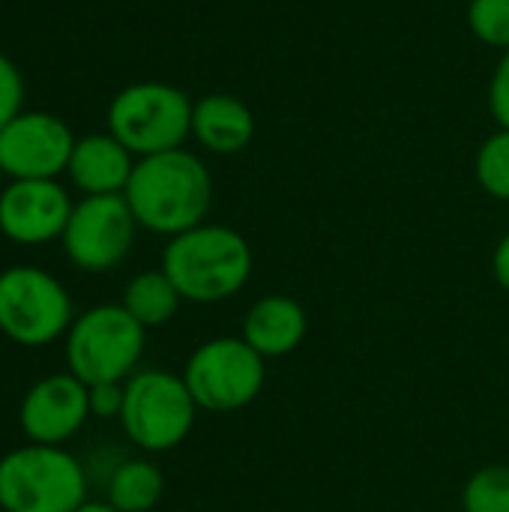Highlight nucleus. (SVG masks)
<instances>
[{
	"mask_svg": "<svg viewBox=\"0 0 509 512\" xmlns=\"http://www.w3.org/2000/svg\"><path fill=\"white\" fill-rule=\"evenodd\" d=\"M123 198L138 228L171 240L204 225L213 204V174L195 153L177 147L138 159Z\"/></svg>",
	"mask_w": 509,
	"mask_h": 512,
	"instance_id": "obj_1",
	"label": "nucleus"
},
{
	"mask_svg": "<svg viewBox=\"0 0 509 512\" xmlns=\"http://www.w3.org/2000/svg\"><path fill=\"white\" fill-rule=\"evenodd\" d=\"M162 270L183 303L213 306L237 297L249 285L255 255L237 228L204 222L165 243Z\"/></svg>",
	"mask_w": 509,
	"mask_h": 512,
	"instance_id": "obj_2",
	"label": "nucleus"
},
{
	"mask_svg": "<svg viewBox=\"0 0 509 512\" xmlns=\"http://www.w3.org/2000/svg\"><path fill=\"white\" fill-rule=\"evenodd\" d=\"M144 348L147 330L120 303H99L75 315L63 336L66 372L87 387L129 381L141 366Z\"/></svg>",
	"mask_w": 509,
	"mask_h": 512,
	"instance_id": "obj_3",
	"label": "nucleus"
},
{
	"mask_svg": "<svg viewBox=\"0 0 509 512\" xmlns=\"http://www.w3.org/2000/svg\"><path fill=\"white\" fill-rule=\"evenodd\" d=\"M87 465L66 447L24 444L0 456V510L75 512L87 501Z\"/></svg>",
	"mask_w": 509,
	"mask_h": 512,
	"instance_id": "obj_4",
	"label": "nucleus"
},
{
	"mask_svg": "<svg viewBox=\"0 0 509 512\" xmlns=\"http://www.w3.org/2000/svg\"><path fill=\"white\" fill-rule=\"evenodd\" d=\"M198 405L183 381L168 369H138L123 381V435L144 453L177 450L195 429Z\"/></svg>",
	"mask_w": 509,
	"mask_h": 512,
	"instance_id": "obj_5",
	"label": "nucleus"
},
{
	"mask_svg": "<svg viewBox=\"0 0 509 512\" xmlns=\"http://www.w3.org/2000/svg\"><path fill=\"white\" fill-rule=\"evenodd\" d=\"M195 102L171 84L141 81L123 87L108 108V132L138 159L183 147L192 135Z\"/></svg>",
	"mask_w": 509,
	"mask_h": 512,
	"instance_id": "obj_6",
	"label": "nucleus"
},
{
	"mask_svg": "<svg viewBox=\"0 0 509 512\" xmlns=\"http://www.w3.org/2000/svg\"><path fill=\"white\" fill-rule=\"evenodd\" d=\"M75 306L66 285L33 264L0 273V333L21 348H45L69 333Z\"/></svg>",
	"mask_w": 509,
	"mask_h": 512,
	"instance_id": "obj_7",
	"label": "nucleus"
},
{
	"mask_svg": "<svg viewBox=\"0 0 509 512\" xmlns=\"http://www.w3.org/2000/svg\"><path fill=\"white\" fill-rule=\"evenodd\" d=\"M180 375L201 411L234 414L261 396L267 360L243 336H216L189 354Z\"/></svg>",
	"mask_w": 509,
	"mask_h": 512,
	"instance_id": "obj_8",
	"label": "nucleus"
},
{
	"mask_svg": "<svg viewBox=\"0 0 509 512\" xmlns=\"http://www.w3.org/2000/svg\"><path fill=\"white\" fill-rule=\"evenodd\" d=\"M135 234L138 222L123 195H84V201L72 207L60 240L78 270L108 273L129 258Z\"/></svg>",
	"mask_w": 509,
	"mask_h": 512,
	"instance_id": "obj_9",
	"label": "nucleus"
},
{
	"mask_svg": "<svg viewBox=\"0 0 509 512\" xmlns=\"http://www.w3.org/2000/svg\"><path fill=\"white\" fill-rule=\"evenodd\" d=\"M75 138L54 114L30 111L0 129V171L12 180H54L69 168Z\"/></svg>",
	"mask_w": 509,
	"mask_h": 512,
	"instance_id": "obj_10",
	"label": "nucleus"
},
{
	"mask_svg": "<svg viewBox=\"0 0 509 512\" xmlns=\"http://www.w3.org/2000/svg\"><path fill=\"white\" fill-rule=\"evenodd\" d=\"M90 420V387L72 372H54L27 387L18 426L27 444L66 447Z\"/></svg>",
	"mask_w": 509,
	"mask_h": 512,
	"instance_id": "obj_11",
	"label": "nucleus"
},
{
	"mask_svg": "<svg viewBox=\"0 0 509 512\" xmlns=\"http://www.w3.org/2000/svg\"><path fill=\"white\" fill-rule=\"evenodd\" d=\"M72 207L69 192L57 180H12L0 192V234L18 246L60 240Z\"/></svg>",
	"mask_w": 509,
	"mask_h": 512,
	"instance_id": "obj_12",
	"label": "nucleus"
},
{
	"mask_svg": "<svg viewBox=\"0 0 509 512\" xmlns=\"http://www.w3.org/2000/svg\"><path fill=\"white\" fill-rule=\"evenodd\" d=\"M309 333L306 309L288 294H267L243 315V339L264 357L279 360L294 354Z\"/></svg>",
	"mask_w": 509,
	"mask_h": 512,
	"instance_id": "obj_13",
	"label": "nucleus"
},
{
	"mask_svg": "<svg viewBox=\"0 0 509 512\" xmlns=\"http://www.w3.org/2000/svg\"><path fill=\"white\" fill-rule=\"evenodd\" d=\"M135 162L111 132L87 135L75 141L66 174L84 195H123Z\"/></svg>",
	"mask_w": 509,
	"mask_h": 512,
	"instance_id": "obj_14",
	"label": "nucleus"
},
{
	"mask_svg": "<svg viewBox=\"0 0 509 512\" xmlns=\"http://www.w3.org/2000/svg\"><path fill=\"white\" fill-rule=\"evenodd\" d=\"M192 138L216 156H234L252 144L255 114L234 93H207L192 108Z\"/></svg>",
	"mask_w": 509,
	"mask_h": 512,
	"instance_id": "obj_15",
	"label": "nucleus"
},
{
	"mask_svg": "<svg viewBox=\"0 0 509 512\" xmlns=\"http://www.w3.org/2000/svg\"><path fill=\"white\" fill-rule=\"evenodd\" d=\"M180 291L174 288V282L165 276V270H141L135 273L126 288H123V300L120 306L144 327V330H156L165 327L168 321H174V315L180 312Z\"/></svg>",
	"mask_w": 509,
	"mask_h": 512,
	"instance_id": "obj_16",
	"label": "nucleus"
},
{
	"mask_svg": "<svg viewBox=\"0 0 509 512\" xmlns=\"http://www.w3.org/2000/svg\"><path fill=\"white\" fill-rule=\"evenodd\" d=\"M165 495V474L150 459H123L105 480V501L117 512H150Z\"/></svg>",
	"mask_w": 509,
	"mask_h": 512,
	"instance_id": "obj_17",
	"label": "nucleus"
},
{
	"mask_svg": "<svg viewBox=\"0 0 509 512\" xmlns=\"http://www.w3.org/2000/svg\"><path fill=\"white\" fill-rule=\"evenodd\" d=\"M474 177L489 198L509 201V129L492 132L480 144L474 159Z\"/></svg>",
	"mask_w": 509,
	"mask_h": 512,
	"instance_id": "obj_18",
	"label": "nucleus"
},
{
	"mask_svg": "<svg viewBox=\"0 0 509 512\" xmlns=\"http://www.w3.org/2000/svg\"><path fill=\"white\" fill-rule=\"evenodd\" d=\"M465 512H509V465H483L462 489Z\"/></svg>",
	"mask_w": 509,
	"mask_h": 512,
	"instance_id": "obj_19",
	"label": "nucleus"
},
{
	"mask_svg": "<svg viewBox=\"0 0 509 512\" xmlns=\"http://www.w3.org/2000/svg\"><path fill=\"white\" fill-rule=\"evenodd\" d=\"M468 27L483 45L509 51V0H471Z\"/></svg>",
	"mask_w": 509,
	"mask_h": 512,
	"instance_id": "obj_20",
	"label": "nucleus"
},
{
	"mask_svg": "<svg viewBox=\"0 0 509 512\" xmlns=\"http://www.w3.org/2000/svg\"><path fill=\"white\" fill-rule=\"evenodd\" d=\"M21 102H24V84L21 75L15 69V63L9 57L0 54V129L21 114Z\"/></svg>",
	"mask_w": 509,
	"mask_h": 512,
	"instance_id": "obj_21",
	"label": "nucleus"
},
{
	"mask_svg": "<svg viewBox=\"0 0 509 512\" xmlns=\"http://www.w3.org/2000/svg\"><path fill=\"white\" fill-rule=\"evenodd\" d=\"M489 111L498 123V129H509V51L501 54L492 84H489Z\"/></svg>",
	"mask_w": 509,
	"mask_h": 512,
	"instance_id": "obj_22",
	"label": "nucleus"
},
{
	"mask_svg": "<svg viewBox=\"0 0 509 512\" xmlns=\"http://www.w3.org/2000/svg\"><path fill=\"white\" fill-rule=\"evenodd\" d=\"M123 414V384H93L90 387V417L120 420Z\"/></svg>",
	"mask_w": 509,
	"mask_h": 512,
	"instance_id": "obj_23",
	"label": "nucleus"
},
{
	"mask_svg": "<svg viewBox=\"0 0 509 512\" xmlns=\"http://www.w3.org/2000/svg\"><path fill=\"white\" fill-rule=\"evenodd\" d=\"M492 276L504 291H509V231L498 240V246L492 252Z\"/></svg>",
	"mask_w": 509,
	"mask_h": 512,
	"instance_id": "obj_24",
	"label": "nucleus"
},
{
	"mask_svg": "<svg viewBox=\"0 0 509 512\" xmlns=\"http://www.w3.org/2000/svg\"><path fill=\"white\" fill-rule=\"evenodd\" d=\"M75 512H117V510H114L108 501H90V498H87V501H84V504H81Z\"/></svg>",
	"mask_w": 509,
	"mask_h": 512,
	"instance_id": "obj_25",
	"label": "nucleus"
}]
</instances>
